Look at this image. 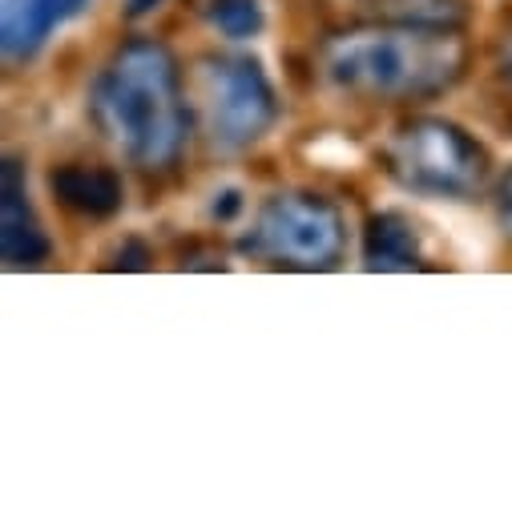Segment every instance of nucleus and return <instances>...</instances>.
I'll use <instances>...</instances> for the list:
<instances>
[{
    "instance_id": "nucleus-6",
    "label": "nucleus",
    "mask_w": 512,
    "mask_h": 512,
    "mask_svg": "<svg viewBox=\"0 0 512 512\" xmlns=\"http://www.w3.org/2000/svg\"><path fill=\"white\" fill-rule=\"evenodd\" d=\"M0 250L13 271L41 267L53 259V238L45 234V222L37 218V206L29 202L25 166L17 158L5 162V198H0Z\"/></svg>"
},
{
    "instance_id": "nucleus-1",
    "label": "nucleus",
    "mask_w": 512,
    "mask_h": 512,
    "mask_svg": "<svg viewBox=\"0 0 512 512\" xmlns=\"http://www.w3.org/2000/svg\"><path fill=\"white\" fill-rule=\"evenodd\" d=\"M89 113L101 138L138 174H174L190 146L194 101L178 57L154 37L121 41L89 89Z\"/></svg>"
},
{
    "instance_id": "nucleus-9",
    "label": "nucleus",
    "mask_w": 512,
    "mask_h": 512,
    "mask_svg": "<svg viewBox=\"0 0 512 512\" xmlns=\"http://www.w3.org/2000/svg\"><path fill=\"white\" fill-rule=\"evenodd\" d=\"M363 267L367 271H416L424 267L420 226L404 210H379L363 222Z\"/></svg>"
},
{
    "instance_id": "nucleus-8",
    "label": "nucleus",
    "mask_w": 512,
    "mask_h": 512,
    "mask_svg": "<svg viewBox=\"0 0 512 512\" xmlns=\"http://www.w3.org/2000/svg\"><path fill=\"white\" fill-rule=\"evenodd\" d=\"M89 0H5V25H0V45L13 65L33 61L57 29H65Z\"/></svg>"
},
{
    "instance_id": "nucleus-13",
    "label": "nucleus",
    "mask_w": 512,
    "mask_h": 512,
    "mask_svg": "<svg viewBox=\"0 0 512 512\" xmlns=\"http://www.w3.org/2000/svg\"><path fill=\"white\" fill-rule=\"evenodd\" d=\"M492 202H496V222H500V230H504V234H508V242H512V166L496 178Z\"/></svg>"
},
{
    "instance_id": "nucleus-5",
    "label": "nucleus",
    "mask_w": 512,
    "mask_h": 512,
    "mask_svg": "<svg viewBox=\"0 0 512 512\" xmlns=\"http://www.w3.org/2000/svg\"><path fill=\"white\" fill-rule=\"evenodd\" d=\"M242 250L283 271H335L347 250V218L327 194L279 190L254 210Z\"/></svg>"
},
{
    "instance_id": "nucleus-15",
    "label": "nucleus",
    "mask_w": 512,
    "mask_h": 512,
    "mask_svg": "<svg viewBox=\"0 0 512 512\" xmlns=\"http://www.w3.org/2000/svg\"><path fill=\"white\" fill-rule=\"evenodd\" d=\"M162 5V0H125V13L130 17H146V13H154Z\"/></svg>"
},
{
    "instance_id": "nucleus-10",
    "label": "nucleus",
    "mask_w": 512,
    "mask_h": 512,
    "mask_svg": "<svg viewBox=\"0 0 512 512\" xmlns=\"http://www.w3.org/2000/svg\"><path fill=\"white\" fill-rule=\"evenodd\" d=\"M355 9L371 21L432 25V29H464L472 17L468 0H355Z\"/></svg>"
},
{
    "instance_id": "nucleus-2",
    "label": "nucleus",
    "mask_w": 512,
    "mask_h": 512,
    "mask_svg": "<svg viewBox=\"0 0 512 512\" xmlns=\"http://www.w3.org/2000/svg\"><path fill=\"white\" fill-rule=\"evenodd\" d=\"M315 65L331 89L355 101L400 105L452 93L472 65V45L464 29L371 21L323 37Z\"/></svg>"
},
{
    "instance_id": "nucleus-3",
    "label": "nucleus",
    "mask_w": 512,
    "mask_h": 512,
    "mask_svg": "<svg viewBox=\"0 0 512 512\" xmlns=\"http://www.w3.org/2000/svg\"><path fill=\"white\" fill-rule=\"evenodd\" d=\"M379 166L400 190L468 202L492 178V158L476 134L448 117H408L379 146Z\"/></svg>"
},
{
    "instance_id": "nucleus-11",
    "label": "nucleus",
    "mask_w": 512,
    "mask_h": 512,
    "mask_svg": "<svg viewBox=\"0 0 512 512\" xmlns=\"http://www.w3.org/2000/svg\"><path fill=\"white\" fill-rule=\"evenodd\" d=\"M206 21L226 41H250V37L263 33L267 13H263V0H210Z\"/></svg>"
},
{
    "instance_id": "nucleus-7",
    "label": "nucleus",
    "mask_w": 512,
    "mask_h": 512,
    "mask_svg": "<svg viewBox=\"0 0 512 512\" xmlns=\"http://www.w3.org/2000/svg\"><path fill=\"white\" fill-rule=\"evenodd\" d=\"M45 186L57 198V206L89 222H105L125 206V182L105 162H57Z\"/></svg>"
},
{
    "instance_id": "nucleus-4",
    "label": "nucleus",
    "mask_w": 512,
    "mask_h": 512,
    "mask_svg": "<svg viewBox=\"0 0 512 512\" xmlns=\"http://www.w3.org/2000/svg\"><path fill=\"white\" fill-rule=\"evenodd\" d=\"M194 109L202 134L218 150L259 146L283 117V101L267 69L242 53H206L194 65Z\"/></svg>"
},
{
    "instance_id": "nucleus-14",
    "label": "nucleus",
    "mask_w": 512,
    "mask_h": 512,
    "mask_svg": "<svg viewBox=\"0 0 512 512\" xmlns=\"http://www.w3.org/2000/svg\"><path fill=\"white\" fill-rule=\"evenodd\" d=\"M238 210H242V198H238V190H226V194H222V202H214V206H210V214H214L218 222L234 218Z\"/></svg>"
},
{
    "instance_id": "nucleus-12",
    "label": "nucleus",
    "mask_w": 512,
    "mask_h": 512,
    "mask_svg": "<svg viewBox=\"0 0 512 512\" xmlns=\"http://www.w3.org/2000/svg\"><path fill=\"white\" fill-rule=\"evenodd\" d=\"M150 263H154V254L142 238H125L121 250L113 254V267H121V271H146Z\"/></svg>"
}]
</instances>
